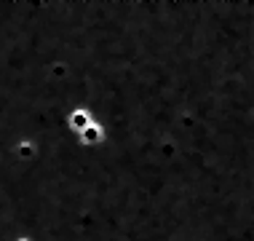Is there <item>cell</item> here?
Returning a JSON list of instances; mask_svg holds the SVG:
<instances>
[{
	"label": "cell",
	"mask_w": 254,
	"mask_h": 241,
	"mask_svg": "<svg viewBox=\"0 0 254 241\" xmlns=\"http://www.w3.org/2000/svg\"><path fill=\"white\" fill-rule=\"evenodd\" d=\"M91 113L88 110H83V107H78V110H72V115H70V129L72 132H78V134H83L88 126H91Z\"/></svg>",
	"instance_id": "obj_1"
},
{
	"label": "cell",
	"mask_w": 254,
	"mask_h": 241,
	"mask_svg": "<svg viewBox=\"0 0 254 241\" xmlns=\"http://www.w3.org/2000/svg\"><path fill=\"white\" fill-rule=\"evenodd\" d=\"M78 137H80V145H97V142L105 140V132H102V126L91 123V126H88L83 134H78Z\"/></svg>",
	"instance_id": "obj_2"
},
{
	"label": "cell",
	"mask_w": 254,
	"mask_h": 241,
	"mask_svg": "<svg viewBox=\"0 0 254 241\" xmlns=\"http://www.w3.org/2000/svg\"><path fill=\"white\" fill-rule=\"evenodd\" d=\"M32 150H35V145H32V142H22L16 148V153L22 156V158H32Z\"/></svg>",
	"instance_id": "obj_3"
},
{
	"label": "cell",
	"mask_w": 254,
	"mask_h": 241,
	"mask_svg": "<svg viewBox=\"0 0 254 241\" xmlns=\"http://www.w3.org/2000/svg\"><path fill=\"white\" fill-rule=\"evenodd\" d=\"M19 241H30V239H19Z\"/></svg>",
	"instance_id": "obj_4"
}]
</instances>
